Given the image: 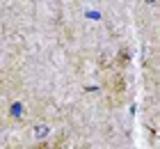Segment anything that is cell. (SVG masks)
<instances>
[{"label": "cell", "mask_w": 160, "mask_h": 149, "mask_svg": "<svg viewBox=\"0 0 160 149\" xmlns=\"http://www.w3.org/2000/svg\"><path fill=\"white\" fill-rule=\"evenodd\" d=\"M34 136L37 138H46L48 136V126H37V129H34Z\"/></svg>", "instance_id": "cell-1"}, {"label": "cell", "mask_w": 160, "mask_h": 149, "mask_svg": "<svg viewBox=\"0 0 160 149\" xmlns=\"http://www.w3.org/2000/svg\"><path fill=\"white\" fill-rule=\"evenodd\" d=\"M149 3H151V0H149Z\"/></svg>", "instance_id": "cell-2"}]
</instances>
